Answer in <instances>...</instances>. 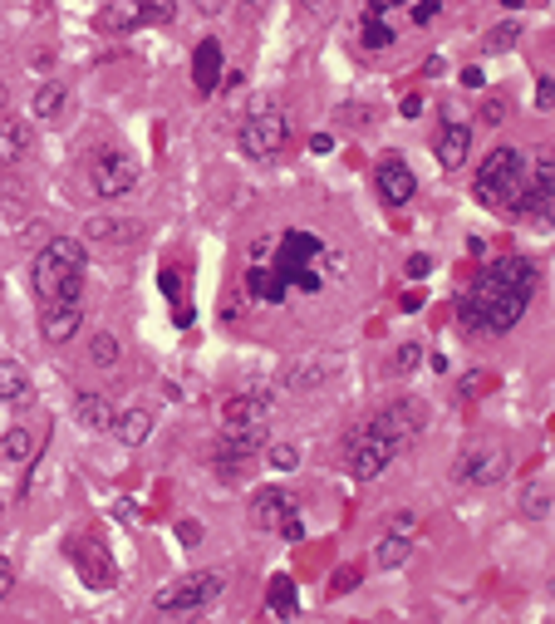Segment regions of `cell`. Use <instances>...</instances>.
Wrapping results in <instances>:
<instances>
[{
    "label": "cell",
    "instance_id": "ac0fdd59",
    "mask_svg": "<svg viewBox=\"0 0 555 624\" xmlns=\"http://www.w3.org/2000/svg\"><path fill=\"white\" fill-rule=\"evenodd\" d=\"M295 497L285 492V487H261L256 497H251V526L256 531H280L290 516H295Z\"/></svg>",
    "mask_w": 555,
    "mask_h": 624
},
{
    "label": "cell",
    "instance_id": "74e56055",
    "mask_svg": "<svg viewBox=\"0 0 555 624\" xmlns=\"http://www.w3.org/2000/svg\"><path fill=\"white\" fill-rule=\"evenodd\" d=\"M359 580H364V566H344V570H334V580H330V600L349 595V590H359Z\"/></svg>",
    "mask_w": 555,
    "mask_h": 624
},
{
    "label": "cell",
    "instance_id": "3957f363",
    "mask_svg": "<svg viewBox=\"0 0 555 624\" xmlns=\"http://www.w3.org/2000/svg\"><path fill=\"white\" fill-rule=\"evenodd\" d=\"M472 192H477V202L492 207V212H521V192H526V153L511 148V143L492 148V153L477 163Z\"/></svg>",
    "mask_w": 555,
    "mask_h": 624
},
{
    "label": "cell",
    "instance_id": "4fadbf2b",
    "mask_svg": "<svg viewBox=\"0 0 555 624\" xmlns=\"http://www.w3.org/2000/svg\"><path fill=\"white\" fill-rule=\"evenodd\" d=\"M398 453H403L398 443L379 438V433H369V428H359V433L349 438V472H354L359 482H374Z\"/></svg>",
    "mask_w": 555,
    "mask_h": 624
},
{
    "label": "cell",
    "instance_id": "bcb514c9",
    "mask_svg": "<svg viewBox=\"0 0 555 624\" xmlns=\"http://www.w3.org/2000/svg\"><path fill=\"white\" fill-rule=\"evenodd\" d=\"M172 15H177V10H172V0H158V5L148 0V20H172Z\"/></svg>",
    "mask_w": 555,
    "mask_h": 624
},
{
    "label": "cell",
    "instance_id": "f1b7e54d",
    "mask_svg": "<svg viewBox=\"0 0 555 624\" xmlns=\"http://www.w3.org/2000/svg\"><path fill=\"white\" fill-rule=\"evenodd\" d=\"M30 398V374L15 359H0V403H25Z\"/></svg>",
    "mask_w": 555,
    "mask_h": 624
},
{
    "label": "cell",
    "instance_id": "f907efd6",
    "mask_svg": "<svg viewBox=\"0 0 555 624\" xmlns=\"http://www.w3.org/2000/svg\"><path fill=\"white\" fill-rule=\"evenodd\" d=\"M197 5V15H222L226 10V0H192Z\"/></svg>",
    "mask_w": 555,
    "mask_h": 624
},
{
    "label": "cell",
    "instance_id": "db71d44e",
    "mask_svg": "<svg viewBox=\"0 0 555 624\" xmlns=\"http://www.w3.org/2000/svg\"><path fill=\"white\" fill-rule=\"evenodd\" d=\"M310 148H315V153H330L334 138H330V133H315V138H310Z\"/></svg>",
    "mask_w": 555,
    "mask_h": 624
},
{
    "label": "cell",
    "instance_id": "d4e9b609",
    "mask_svg": "<svg viewBox=\"0 0 555 624\" xmlns=\"http://www.w3.org/2000/svg\"><path fill=\"white\" fill-rule=\"evenodd\" d=\"M521 516L526 521H546L551 516V477H531L526 487H521Z\"/></svg>",
    "mask_w": 555,
    "mask_h": 624
},
{
    "label": "cell",
    "instance_id": "83f0119b",
    "mask_svg": "<svg viewBox=\"0 0 555 624\" xmlns=\"http://www.w3.org/2000/svg\"><path fill=\"white\" fill-rule=\"evenodd\" d=\"M408 556H413V536H398V531H384L379 546H374V566L384 570H398Z\"/></svg>",
    "mask_w": 555,
    "mask_h": 624
},
{
    "label": "cell",
    "instance_id": "484cf974",
    "mask_svg": "<svg viewBox=\"0 0 555 624\" xmlns=\"http://www.w3.org/2000/svg\"><path fill=\"white\" fill-rule=\"evenodd\" d=\"M25 148H30V128H25L20 118L0 114V168H10Z\"/></svg>",
    "mask_w": 555,
    "mask_h": 624
},
{
    "label": "cell",
    "instance_id": "60d3db41",
    "mask_svg": "<svg viewBox=\"0 0 555 624\" xmlns=\"http://www.w3.org/2000/svg\"><path fill=\"white\" fill-rule=\"evenodd\" d=\"M536 109H541V114H551L555 109V79L551 74H541V84H536Z\"/></svg>",
    "mask_w": 555,
    "mask_h": 624
},
{
    "label": "cell",
    "instance_id": "4316f807",
    "mask_svg": "<svg viewBox=\"0 0 555 624\" xmlns=\"http://www.w3.org/2000/svg\"><path fill=\"white\" fill-rule=\"evenodd\" d=\"M64 104H69V84H64V79H45V84L35 89L30 114H35V118H59V114H64Z\"/></svg>",
    "mask_w": 555,
    "mask_h": 624
},
{
    "label": "cell",
    "instance_id": "11a10c76",
    "mask_svg": "<svg viewBox=\"0 0 555 624\" xmlns=\"http://www.w3.org/2000/svg\"><path fill=\"white\" fill-rule=\"evenodd\" d=\"M393 5H403V0H369V10H374V15H384V10H393Z\"/></svg>",
    "mask_w": 555,
    "mask_h": 624
},
{
    "label": "cell",
    "instance_id": "d6a6232c",
    "mask_svg": "<svg viewBox=\"0 0 555 624\" xmlns=\"http://www.w3.org/2000/svg\"><path fill=\"white\" fill-rule=\"evenodd\" d=\"M0 457H5V462H30V457H35V433H30V428H5Z\"/></svg>",
    "mask_w": 555,
    "mask_h": 624
},
{
    "label": "cell",
    "instance_id": "f5cc1de1",
    "mask_svg": "<svg viewBox=\"0 0 555 624\" xmlns=\"http://www.w3.org/2000/svg\"><path fill=\"white\" fill-rule=\"evenodd\" d=\"M423 114V99H418V94H408V99H403V118H418Z\"/></svg>",
    "mask_w": 555,
    "mask_h": 624
},
{
    "label": "cell",
    "instance_id": "5b68a950",
    "mask_svg": "<svg viewBox=\"0 0 555 624\" xmlns=\"http://www.w3.org/2000/svg\"><path fill=\"white\" fill-rule=\"evenodd\" d=\"M226 590V570H192V575H182L177 585H167L153 595V610L167 615V620H177V615H202L207 605H217Z\"/></svg>",
    "mask_w": 555,
    "mask_h": 624
},
{
    "label": "cell",
    "instance_id": "ee69618b",
    "mask_svg": "<svg viewBox=\"0 0 555 624\" xmlns=\"http://www.w3.org/2000/svg\"><path fill=\"white\" fill-rule=\"evenodd\" d=\"M428 271H433V261H428V256H408V281H423Z\"/></svg>",
    "mask_w": 555,
    "mask_h": 624
},
{
    "label": "cell",
    "instance_id": "8992f818",
    "mask_svg": "<svg viewBox=\"0 0 555 624\" xmlns=\"http://www.w3.org/2000/svg\"><path fill=\"white\" fill-rule=\"evenodd\" d=\"M138 163L123 153V148H99L94 158H89V187H94V197H104V202H118V197H128L133 187H138Z\"/></svg>",
    "mask_w": 555,
    "mask_h": 624
},
{
    "label": "cell",
    "instance_id": "816d5d0a",
    "mask_svg": "<svg viewBox=\"0 0 555 624\" xmlns=\"http://www.w3.org/2000/svg\"><path fill=\"white\" fill-rule=\"evenodd\" d=\"M266 5H271V0H246L241 10H246V20H261V15H266Z\"/></svg>",
    "mask_w": 555,
    "mask_h": 624
},
{
    "label": "cell",
    "instance_id": "ab89813d",
    "mask_svg": "<svg viewBox=\"0 0 555 624\" xmlns=\"http://www.w3.org/2000/svg\"><path fill=\"white\" fill-rule=\"evenodd\" d=\"M506 109H511V104H506V99H501V94H492V99H487V104H482V123H487V128H497L501 118H506Z\"/></svg>",
    "mask_w": 555,
    "mask_h": 624
},
{
    "label": "cell",
    "instance_id": "b9f144b4",
    "mask_svg": "<svg viewBox=\"0 0 555 624\" xmlns=\"http://www.w3.org/2000/svg\"><path fill=\"white\" fill-rule=\"evenodd\" d=\"M389 531H398V536H413V531H418V511H393Z\"/></svg>",
    "mask_w": 555,
    "mask_h": 624
},
{
    "label": "cell",
    "instance_id": "2e32d148",
    "mask_svg": "<svg viewBox=\"0 0 555 624\" xmlns=\"http://www.w3.org/2000/svg\"><path fill=\"white\" fill-rule=\"evenodd\" d=\"M271 413H276V398L266 389H251V394H236L222 403V428H261V423H271Z\"/></svg>",
    "mask_w": 555,
    "mask_h": 624
},
{
    "label": "cell",
    "instance_id": "9a60e30c",
    "mask_svg": "<svg viewBox=\"0 0 555 624\" xmlns=\"http://www.w3.org/2000/svg\"><path fill=\"white\" fill-rule=\"evenodd\" d=\"M374 182H379L384 207H408L413 192H418V177H413V168L403 163V153H384L379 168H374Z\"/></svg>",
    "mask_w": 555,
    "mask_h": 624
},
{
    "label": "cell",
    "instance_id": "7c38bea8",
    "mask_svg": "<svg viewBox=\"0 0 555 624\" xmlns=\"http://www.w3.org/2000/svg\"><path fill=\"white\" fill-rule=\"evenodd\" d=\"M315 256H320V241H315L310 231H290V236L280 241V261H276L280 281H295V285H305V290H315V285H320L315 266H310Z\"/></svg>",
    "mask_w": 555,
    "mask_h": 624
},
{
    "label": "cell",
    "instance_id": "ffe728a7",
    "mask_svg": "<svg viewBox=\"0 0 555 624\" xmlns=\"http://www.w3.org/2000/svg\"><path fill=\"white\" fill-rule=\"evenodd\" d=\"M79 325H84V305H79V300H55V305H45V315H40V330H45L50 344H69L79 335Z\"/></svg>",
    "mask_w": 555,
    "mask_h": 624
},
{
    "label": "cell",
    "instance_id": "f546056e",
    "mask_svg": "<svg viewBox=\"0 0 555 624\" xmlns=\"http://www.w3.org/2000/svg\"><path fill=\"white\" fill-rule=\"evenodd\" d=\"M295 610H300V600H295V585H290V575H276V580H271V595H266V615L290 620Z\"/></svg>",
    "mask_w": 555,
    "mask_h": 624
},
{
    "label": "cell",
    "instance_id": "e0dca14e",
    "mask_svg": "<svg viewBox=\"0 0 555 624\" xmlns=\"http://www.w3.org/2000/svg\"><path fill=\"white\" fill-rule=\"evenodd\" d=\"M334 374H339V359L330 354H305V359H295L290 369H285V389L290 394H315V389H325Z\"/></svg>",
    "mask_w": 555,
    "mask_h": 624
},
{
    "label": "cell",
    "instance_id": "8fae6325",
    "mask_svg": "<svg viewBox=\"0 0 555 624\" xmlns=\"http://www.w3.org/2000/svg\"><path fill=\"white\" fill-rule=\"evenodd\" d=\"M69 561H74V570L84 575V585L89 590H113L118 585V566H113V556L99 546V536L94 531H84V536H69Z\"/></svg>",
    "mask_w": 555,
    "mask_h": 624
},
{
    "label": "cell",
    "instance_id": "d590c367",
    "mask_svg": "<svg viewBox=\"0 0 555 624\" xmlns=\"http://www.w3.org/2000/svg\"><path fill=\"white\" fill-rule=\"evenodd\" d=\"M516 40H521V25H516V20H506V25H492V30H487L482 50H487V55H501V50H511Z\"/></svg>",
    "mask_w": 555,
    "mask_h": 624
},
{
    "label": "cell",
    "instance_id": "681fc988",
    "mask_svg": "<svg viewBox=\"0 0 555 624\" xmlns=\"http://www.w3.org/2000/svg\"><path fill=\"white\" fill-rule=\"evenodd\" d=\"M15 590V570H10V561H0V600Z\"/></svg>",
    "mask_w": 555,
    "mask_h": 624
},
{
    "label": "cell",
    "instance_id": "e575fe53",
    "mask_svg": "<svg viewBox=\"0 0 555 624\" xmlns=\"http://www.w3.org/2000/svg\"><path fill=\"white\" fill-rule=\"evenodd\" d=\"M295 15H300V25L320 30L334 20V0H295Z\"/></svg>",
    "mask_w": 555,
    "mask_h": 624
},
{
    "label": "cell",
    "instance_id": "7402d4cb",
    "mask_svg": "<svg viewBox=\"0 0 555 624\" xmlns=\"http://www.w3.org/2000/svg\"><path fill=\"white\" fill-rule=\"evenodd\" d=\"M192 84H197V94H217L222 89V45L217 40L197 45V55H192Z\"/></svg>",
    "mask_w": 555,
    "mask_h": 624
},
{
    "label": "cell",
    "instance_id": "8d00e7d4",
    "mask_svg": "<svg viewBox=\"0 0 555 624\" xmlns=\"http://www.w3.org/2000/svg\"><path fill=\"white\" fill-rule=\"evenodd\" d=\"M266 453V462L276 467V472H295L300 467V448L295 443H271V448H261Z\"/></svg>",
    "mask_w": 555,
    "mask_h": 624
},
{
    "label": "cell",
    "instance_id": "d6986e66",
    "mask_svg": "<svg viewBox=\"0 0 555 624\" xmlns=\"http://www.w3.org/2000/svg\"><path fill=\"white\" fill-rule=\"evenodd\" d=\"M433 148H438V163H443L447 172L467 168V153H472V123H467V118H443Z\"/></svg>",
    "mask_w": 555,
    "mask_h": 624
},
{
    "label": "cell",
    "instance_id": "44dd1931",
    "mask_svg": "<svg viewBox=\"0 0 555 624\" xmlns=\"http://www.w3.org/2000/svg\"><path fill=\"white\" fill-rule=\"evenodd\" d=\"M74 418H79L89 433H113V423H118V408H113L109 394H99V389H84V394H74Z\"/></svg>",
    "mask_w": 555,
    "mask_h": 624
},
{
    "label": "cell",
    "instance_id": "9c48e42d",
    "mask_svg": "<svg viewBox=\"0 0 555 624\" xmlns=\"http://www.w3.org/2000/svg\"><path fill=\"white\" fill-rule=\"evenodd\" d=\"M423 423H428V408H423L418 398H393L389 408H379L364 428L379 433V438H389V443H398V448H408V443L423 433Z\"/></svg>",
    "mask_w": 555,
    "mask_h": 624
},
{
    "label": "cell",
    "instance_id": "6f0895ef",
    "mask_svg": "<svg viewBox=\"0 0 555 624\" xmlns=\"http://www.w3.org/2000/svg\"><path fill=\"white\" fill-rule=\"evenodd\" d=\"M501 5H506V10H521V5H526V0H501Z\"/></svg>",
    "mask_w": 555,
    "mask_h": 624
},
{
    "label": "cell",
    "instance_id": "7dc6e473",
    "mask_svg": "<svg viewBox=\"0 0 555 624\" xmlns=\"http://www.w3.org/2000/svg\"><path fill=\"white\" fill-rule=\"evenodd\" d=\"M280 536H285V541H300V536H305V526H300V511H295V516L280 526Z\"/></svg>",
    "mask_w": 555,
    "mask_h": 624
},
{
    "label": "cell",
    "instance_id": "ba28073f",
    "mask_svg": "<svg viewBox=\"0 0 555 624\" xmlns=\"http://www.w3.org/2000/svg\"><path fill=\"white\" fill-rule=\"evenodd\" d=\"M506 472H511V453H506L501 443H472V448H462L457 462H452V477L467 482V487H492Z\"/></svg>",
    "mask_w": 555,
    "mask_h": 624
},
{
    "label": "cell",
    "instance_id": "603a6c76",
    "mask_svg": "<svg viewBox=\"0 0 555 624\" xmlns=\"http://www.w3.org/2000/svg\"><path fill=\"white\" fill-rule=\"evenodd\" d=\"M148 20V0H113L109 10L99 15V25L113 30V35H128V30H138Z\"/></svg>",
    "mask_w": 555,
    "mask_h": 624
},
{
    "label": "cell",
    "instance_id": "7bdbcfd3",
    "mask_svg": "<svg viewBox=\"0 0 555 624\" xmlns=\"http://www.w3.org/2000/svg\"><path fill=\"white\" fill-rule=\"evenodd\" d=\"M177 541L197 546V541H202V521H177Z\"/></svg>",
    "mask_w": 555,
    "mask_h": 624
},
{
    "label": "cell",
    "instance_id": "30bf717a",
    "mask_svg": "<svg viewBox=\"0 0 555 624\" xmlns=\"http://www.w3.org/2000/svg\"><path fill=\"white\" fill-rule=\"evenodd\" d=\"M266 448V423L261 428H222V443H217V453H212V467H217V477L222 482H236L241 472H246V462Z\"/></svg>",
    "mask_w": 555,
    "mask_h": 624
},
{
    "label": "cell",
    "instance_id": "f6af8a7d",
    "mask_svg": "<svg viewBox=\"0 0 555 624\" xmlns=\"http://www.w3.org/2000/svg\"><path fill=\"white\" fill-rule=\"evenodd\" d=\"M457 79H462V84H467V89H482V84H487V74H482V69H477V64H467V69H462V74H457Z\"/></svg>",
    "mask_w": 555,
    "mask_h": 624
},
{
    "label": "cell",
    "instance_id": "836d02e7",
    "mask_svg": "<svg viewBox=\"0 0 555 624\" xmlns=\"http://www.w3.org/2000/svg\"><path fill=\"white\" fill-rule=\"evenodd\" d=\"M118 359H123V344L113 340L109 330L89 340V364H94V369H118Z\"/></svg>",
    "mask_w": 555,
    "mask_h": 624
},
{
    "label": "cell",
    "instance_id": "f35d334b",
    "mask_svg": "<svg viewBox=\"0 0 555 624\" xmlns=\"http://www.w3.org/2000/svg\"><path fill=\"white\" fill-rule=\"evenodd\" d=\"M423 364V344H398V354H393V374H413Z\"/></svg>",
    "mask_w": 555,
    "mask_h": 624
},
{
    "label": "cell",
    "instance_id": "52a82bcc",
    "mask_svg": "<svg viewBox=\"0 0 555 624\" xmlns=\"http://www.w3.org/2000/svg\"><path fill=\"white\" fill-rule=\"evenodd\" d=\"M551 207H555V158L551 148H541L536 158H526V192H521L516 217H531V222L551 227Z\"/></svg>",
    "mask_w": 555,
    "mask_h": 624
},
{
    "label": "cell",
    "instance_id": "c3c4849f",
    "mask_svg": "<svg viewBox=\"0 0 555 624\" xmlns=\"http://www.w3.org/2000/svg\"><path fill=\"white\" fill-rule=\"evenodd\" d=\"M339 118H344V123H354V128H364V123H369V109H359V104H354V109H339Z\"/></svg>",
    "mask_w": 555,
    "mask_h": 624
},
{
    "label": "cell",
    "instance_id": "6da1fadb",
    "mask_svg": "<svg viewBox=\"0 0 555 624\" xmlns=\"http://www.w3.org/2000/svg\"><path fill=\"white\" fill-rule=\"evenodd\" d=\"M541 285V271L531 256H501L477 271L472 290L457 300V325L467 335H506L526 315L531 295Z\"/></svg>",
    "mask_w": 555,
    "mask_h": 624
},
{
    "label": "cell",
    "instance_id": "277c9868",
    "mask_svg": "<svg viewBox=\"0 0 555 624\" xmlns=\"http://www.w3.org/2000/svg\"><path fill=\"white\" fill-rule=\"evenodd\" d=\"M236 143H241V153H246V158L271 163V158H280V153L290 148V114H285L280 104H256L251 114L241 118Z\"/></svg>",
    "mask_w": 555,
    "mask_h": 624
},
{
    "label": "cell",
    "instance_id": "4dcf8cb0",
    "mask_svg": "<svg viewBox=\"0 0 555 624\" xmlns=\"http://www.w3.org/2000/svg\"><path fill=\"white\" fill-rule=\"evenodd\" d=\"M246 295H256V300H280V295H285V281H280V271L251 266V271H246Z\"/></svg>",
    "mask_w": 555,
    "mask_h": 624
},
{
    "label": "cell",
    "instance_id": "cb8c5ba5",
    "mask_svg": "<svg viewBox=\"0 0 555 624\" xmlns=\"http://www.w3.org/2000/svg\"><path fill=\"white\" fill-rule=\"evenodd\" d=\"M113 433H118L123 448H143V443L153 438V413H148V408H128V413H118Z\"/></svg>",
    "mask_w": 555,
    "mask_h": 624
},
{
    "label": "cell",
    "instance_id": "1f68e13d",
    "mask_svg": "<svg viewBox=\"0 0 555 624\" xmlns=\"http://www.w3.org/2000/svg\"><path fill=\"white\" fill-rule=\"evenodd\" d=\"M393 40H398V35H393V25L384 20V15H374V10H369V20H364V30H359V45H364L369 55H379V50H389Z\"/></svg>",
    "mask_w": 555,
    "mask_h": 624
},
{
    "label": "cell",
    "instance_id": "5bb4252c",
    "mask_svg": "<svg viewBox=\"0 0 555 624\" xmlns=\"http://www.w3.org/2000/svg\"><path fill=\"white\" fill-rule=\"evenodd\" d=\"M79 241L99 246V251H128V246L143 241V222H133V217H89Z\"/></svg>",
    "mask_w": 555,
    "mask_h": 624
},
{
    "label": "cell",
    "instance_id": "7a4b0ae2",
    "mask_svg": "<svg viewBox=\"0 0 555 624\" xmlns=\"http://www.w3.org/2000/svg\"><path fill=\"white\" fill-rule=\"evenodd\" d=\"M84 261H89V246H84L79 236H50V241L35 251V266H30L35 300H40V305L79 300V290H84Z\"/></svg>",
    "mask_w": 555,
    "mask_h": 624
},
{
    "label": "cell",
    "instance_id": "9f6ffc18",
    "mask_svg": "<svg viewBox=\"0 0 555 624\" xmlns=\"http://www.w3.org/2000/svg\"><path fill=\"white\" fill-rule=\"evenodd\" d=\"M0 114H10V84L0 79Z\"/></svg>",
    "mask_w": 555,
    "mask_h": 624
}]
</instances>
